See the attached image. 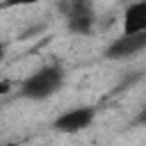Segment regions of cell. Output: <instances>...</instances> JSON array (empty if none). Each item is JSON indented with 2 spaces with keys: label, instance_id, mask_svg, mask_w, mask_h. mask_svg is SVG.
<instances>
[{
  "label": "cell",
  "instance_id": "cell-6",
  "mask_svg": "<svg viewBox=\"0 0 146 146\" xmlns=\"http://www.w3.org/2000/svg\"><path fill=\"white\" fill-rule=\"evenodd\" d=\"M46 0H5V7H23V5H36Z\"/></svg>",
  "mask_w": 146,
  "mask_h": 146
},
{
  "label": "cell",
  "instance_id": "cell-1",
  "mask_svg": "<svg viewBox=\"0 0 146 146\" xmlns=\"http://www.w3.org/2000/svg\"><path fill=\"white\" fill-rule=\"evenodd\" d=\"M64 84V68L57 64L41 66L30 78H25L18 87V96L27 100H46L52 94H57Z\"/></svg>",
  "mask_w": 146,
  "mask_h": 146
},
{
  "label": "cell",
  "instance_id": "cell-2",
  "mask_svg": "<svg viewBox=\"0 0 146 146\" xmlns=\"http://www.w3.org/2000/svg\"><path fill=\"white\" fill-rule=\"evenodd\" d=\"M64 14H66V27L73 34H89L94 30L96 14L89 0H66Z\"/></svg>",
  "mask_w": 146,
  "mask_h": 146
},
{
  "label": "cell",
  "instance_id": "cell-4",
  "mask_svg": "<svg viewBox=\"0 0 146 146\" xmlns=\"http://www.w3.org/2000/svg\"><path fill=\"white\" fill-rule=\"evenodd\" d=\"M94 116H96L94 107L68 110V112H64L62 116L55 119V130H59V132H80V130H84L94 121Z\"/></svg>",
  "mask_w": 146,
  "mask_h": 146
},
{
  "label": "cell",
  "instance_id": "cell-7",
  "mask_svg": "<svg viewBox=\"0 0 146 146\" xmlns=\"http://www.w3.org/2000/svg\"><path fill=\"white\" fill-rule=\"evenodd\" d=\"M135 125H146V107H141L139 110V114L135 116V121H132Z\"/></svg>",
  "mask_w": 146,
  "mask_h": 146
},
{
  "label": "cell",
  "instance_id": "cell-3",
  "mask_svg": "<svg viewBox=\"0 0 146 146\" xmlns=\"http://www.w3.org/2000/svg\"><path fill=\"white\" fill-rule=\"evenodd\" d=\"M144 48H146V32H141V34H123L114 43H110V48L105 50V57L107 59H125V57H132V55L141 52Z\"/></svg>",
  "mask_w": 146,
  "mask_h": 146
},
{
  "label": "cell",
  "instance_id": "cell-5",
  "mask_svg": "<svg viewBox=\"0 0 146 146\" xmlns=\"http://www.w3.org/2000/svg\"><path fill=\"white\" fill-rule=\"evenodd\" d=\"M146 32V0L128 5L123 14V34H141Z\"/></svg>",
  "mask_w": 146,
  "mask_h": 146
}]
</instances>
